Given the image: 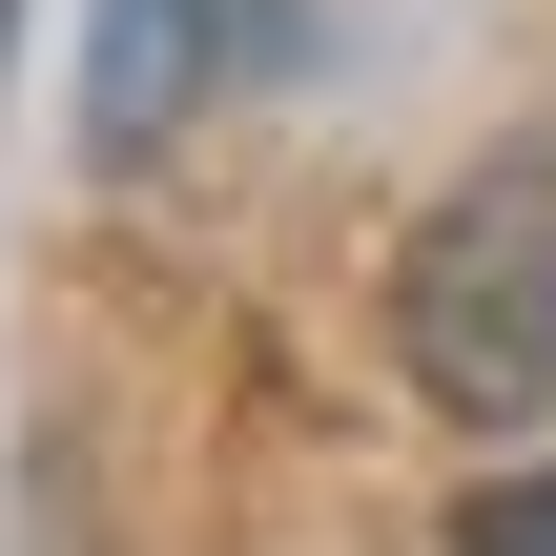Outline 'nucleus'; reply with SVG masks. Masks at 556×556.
<instances>
[{"instance_id":"nucleus-1","label":"nucleus","mask_w":556,"mask_h":556,"mask_svg":"<svg viewBox=\"0 0 556 556\" xmlns=\"http://www.w3.org/2000/svg\"><path fill=\"white\" fill-rule=\"evenodd\" d=\"M392 351L454 433H556V144H495L392 248Z\"/></svg>"},{"instance_id":"nucleus-2","label":"nucleus","mask_w":556,"mask_h":556,"mask_svg":"<svg viewBox=\"0 0 556 556\" xmlns=\"http://www.w3.org/2000/svg\"><path fill=\"white\" fill-rule=\"evenodd\" d=\"M289 0H83V144L103 165H165L227 83H268Z\"/></svg>"},{"instance_id":"nucleus-3","label":"nucleus","mask_w":556,"mask_h":556,"mask_svg":"<svg viewBox=\"0 0 556 556\" xmlns=\"http://www.w3.org/2000/svg\"><path fill=\"white\" fill-rule=\"evenodd\" d=\"M454 556H556V475H516V495H475V536Z\"/></svg>"}]
</instances>
